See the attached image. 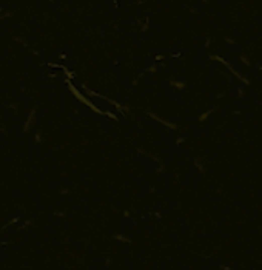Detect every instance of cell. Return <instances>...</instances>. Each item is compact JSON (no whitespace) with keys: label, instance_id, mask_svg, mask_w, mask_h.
Returning a JSON list of instances; mask_svg holds the SVG:
<instances>
[{"label":"cell","instance_id":"cell-2","mask_svg":"<svg viewBox=\"0 0 262 270\" xmlns=\"http://www.w3.org/2000/svg\"><path fill=\"white\" fill-rule=\"evenodd\" d=\"M34 119H35V108H32V110H31L29 116L26 117V120H25V125H23V131H29V130H31L32 124H34Z\"/></svg>","mask_w":262,"mask_h":270},{"label":"cell","instance_id":"cell-13","mask_svg":"<svg viewBox=\"0 0 262 270\" xmlns=\"http://www.w3.org/2000/svg\"><path fill=\"white\" fill-rule=\"evenodd\" d=\"M60 193H62V194H66V193H68V188H63V190H60Z\"/></svg>","mask_w":262,"mask_h":270},{"label":"cell","instance_id":"cell-15","mask_svg":"<svg viewBox=\"0 0 262 270\" xmlns=\"http://www.w3.org/2000/svg\"><path fill=\"white\" fill-rule=\"evenodd\" d=\"M210 43H211V39H208V40L205 42V46H210Z\"/></svg>","mask_w":262,"mask_h":270},{"label":"cell","instance_id":"cell-10","mask_svg":"<svg viewBox=\"0 0 262 270\" xmlns=\"http://www.w3.org/2000/svg\"><path fill=\"white\" fill-rule=\"evenodd\" d=\"M17 221H19L17 218H14V219H11V221H9V222H8V224H5V227H8V225H11V224H14V222H17Z\"/></svg>","mask_w":262,"mask_h":270},{"label":"cell","instance_id":"cell-4","mask_svg":"<svg viewBox=\"0 0 262 270\" xmlns=\"http://www.w3.org/2000/svg\"><path fill=\"white\" fill-rule=\"evenodd\" d=\"M170 85H171V87H176L177 90H183L185 88V83L179 82V80H170Z\"/></svg>","mask_w":262,"mask_h":270},{"label":"cell","instance_id":"cell-7","mask_svg":"<svg viewBox=\"0 0 262 270\" xmlns=\"http://www.w3.org/2000/svg\"><path fill=\"white\" fill-rule=\"evenodd\" d=\"M194 165L199 168V171H201V173H205V168H204V165H202V161H201L199 157H196V159H194Z\"/></svg>","mask_w":262,"mask_h":270},{"label":"cell","instance_id":"cell-14","mask_svg":"<svg viewBox=\"0 0 262 270\" xmlns=\"http://www.w3.org/2000/svg\"><path fill=\"white\" fill-rule=\"evenodd\" d=\"M148 71H151V73H154V71H156V66H151V68H148Z\"/></svg>","mask_w":262,"mask_h":270},{"label":"cell","instance_id":"cell-12","mask_svg":"<svg viewBox=\"0 0 262 270\" xmlns=\"http://www.w3.org/2000/svg\"><path fill=\"white\" fill-rule=\"evenodd\" d=\"M183 141H185V139H183V138H177V141H176V144H182V142H183Z\"/></svg>","mask_w":262,"mask_h":270},{"label":"cell","instance_id":"cell-9","mask_svg":"<svg viewBox=\"0 0 262 270\" xmlns=\"http://www.w3.org/2000/svg\"><path fill=\"white\" fill-rule=\"evenodd\" d=\"M35 142H37V144H40V142H42V136H40L39 133L35 134Z\"/></svg>","mask_w":262,"mask_h":270},{"label":"cell","instance_id":"cell-3","mask_svg":"<svg viewBox=\"0 0 262 270\" xmlns=\"http://www.w3.org/2000/svg\"><path fill=\"white\" fill-rule=\"evenodd\" d=\"M146 114L149 116V117H153V119H156L157 122H160L162 125H165V127H168V128H171V130H176L177 128V125L176 124H171V122H167V120H164V119H160L159 116H156L154 113H149V111H146Z\"/></svg>","mask_w":262,"mask_h":270},{"label":"cell","instance_id":"cell-11","mask_svg":"<svg viewBox=\"0 0 262 270\" xmlns=\"http://www.w3.org/2000/svg\"><path fill=\"white\" fill-rule=\"evenodd\" d=\"M225 42H228V43H236V40H233V39H230V37H227Z\"/></svg>","mask_w":262,"mask_h":270},{"label":"cell","instance_id":"cell-5","mask_svg":"<svg viewBox=\"0 0 262 270\" xmlns=\"http://www.w3.org/2000/svg\"><path fill=\"white\" fill-rule=\"evenodd\" d=\"M113 238H114L116 241H120V242H128V244L131 242V239H130V238L123 236V235H119V233H117V235H113Z\"/></svg>","mask_w":262,"mask_h":270},{"label":"cell","instance_id":"cell-6","mask_svg":"<svg viewBox=\"0 0 262 270\" xmlns=\"http://www.w3.org/2000/svg\"><path fill=\"white\" fill-rule=\"evenodd\" d=\"M214 110H216V108H211V110H208V111H205V113H202L201 116H199V122H204V120H205V119H207V117H208V116L211 114V113H213V111H214Z\"/></svg>","mask_w":262,"mask_h":270},{"label":"cell","instance_id":"cell-8","mask_svg":"<svg viewBox=\"0 0 262 270\" xmlns=\"http://www.w3.org/2000/svg\"><path fill=\"white\" fill-rule=\"evenodd\" d=\"M241 62L244 63V65H247V66H250L251 63H250V60H248V57L247 56H244V54H241Z\"/></svg>","mask_w":262,"mask_h":270},{"label":"cell","instance_id":"cell-1","mask_svg":"<svg viewBox=\"0 0 262 270\" xmlns=\"http://www.w3.org/2000/svg\"><path fill=\"white\" fill-rule=\"evenodd\" d=\"M210 59H211V60H217V62H220V63L223 65V66H227V68H228V70H230V71L233 73V74H234L236 77H238L239 80H242V82H244L245 85H248V83H250V80H248L247 77H244V76H241L239 73L236 71V70H234V68H233V66H231V65H230V63L227 62V60H223L222 57H219V56H216V54H210Z\"/></svg>","mask_w":262,"mask_h":270}]
</instances>
